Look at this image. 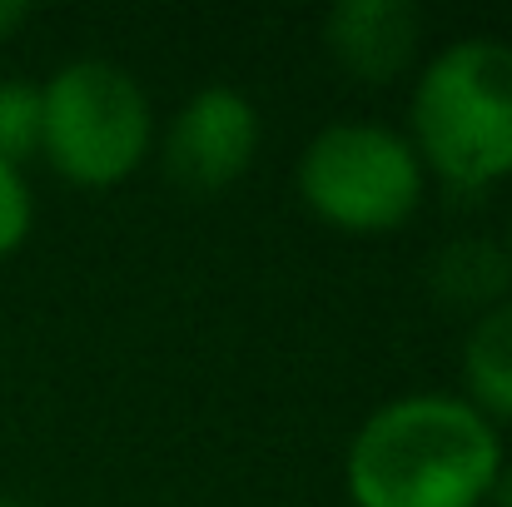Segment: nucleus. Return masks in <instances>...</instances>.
Segmentation results:
<instances>
[{
  "instance_id": "nucleus-9",
  "label": "nucleus",
  "mask_w": 512,
  "mask_h": 507,
  "mask_svg": "<svg viewBox=\"0 0 512 507\" xmlns=\"http://www.w3.org/2000/svg\"><path fill=\"white\" fill-rule=\"evenodd\" d=\"M30 150H40V90L15 80L0 85V160L15 165Z\"/></svg>"
},
{
  "instance_id": "nucleus-12",
  "label": "nucleus",
  "mask_w": 512,
  "mask_h": 507,
  "mask_svg": "<svg viewBox=\"0 0 512 507\" xmlns=\"http://www.w3.org/2000/svg\"><path fill=\"white\" fill-rule=\"evenodd\" d=\"M493 503L512 507V468H503V473H498V483H493Z\"/></svg>"
},
{
  "instance_id": "nucleus-5",
  "label": "nucleus",
  "mask_w": 512,
  "mask_h": 507,
  "mask_svg": "<svg viewBox=\"0 0 512 507\" xmlns=\"http://www.w3.org/2000/svg\"><path fill=\"white\" fill-rule=\"evenodd\" d=\"M259 150V115L254 105L229 90V85H209L199 95H189L170 120L165 135V169L184 189L209 194L234 184Z\"/></svg>"
},
{
  "instance_id": "nucleus-3",
  "label": "nucleus",
  "mask_w": 512,
  "mask_h": 507,
  "mask_svg": "<svg viewBox=\"0 0 512 507\" xmlns=\"http://www.w3.org/2000/svg\"><path fill=\"white\" fill-rule=\"evenodd\" d=\"M150 100L110 60H70L40 90V150L75 184H115L145 160Z\"/></svg>"
},
{
  "instance_id": "nucleus-11",
  "label": "nucleus",
  "mask_w": 512,
  "mask_h": 507,
  "mask_svg": "<svg viewBox=\"0 0 512 507\" xmlns=\"http://www.w3.org/2000/svg\"><path fill=\"white\" fill-rule=\"evenodd\" d=\"M20 20H25V5H15V0H0V40H5V35L20 25Z\"/></svg>"
},
{
  "instance_id": "nucleus-1",
  "label": "nucleus",
  "mask_w": 512,
  "mask_h": 507,
  "mask_svg": "<svg viewBox=\"0 0 512 507\" xmlns=\"http://www.w3.org/2000/svg\"><path fill=\"white\" fill-rule=\"evenodd\" d=\"M503 473L493 423L448 393L383 403L348 443L358 507H478Z\"/></svg>"
},
{
  "instance_id": "nucleus-13",
  "label": "nucleus",
  "mask_w": 512,
  "mask_h": 507,
  "mask_svg": "<svg viewBox=\"0 0 512 507\" xmlns=\"http://www.w3.org/2000/svg\"><path fill=\"white\" fill-rule=\"evenodd\" d=\"M0 507H20V503H10V498H0Z\"/></svg>"
},
{
  "instance_id": "nucleus-4",
  "label": "nucleus",
  "mask_w": 512,
  "mask_h": 507,
  "mask_svg": "<svg viewBox=\"0 0 512 507\" xmlns=\"http://www.w3.org/2000/svg\"><path fill=\"white\" fill-rule=\"evenodd\" d=\"M299 189L339 229H393L418 209L423 160L383 125H329L299 160Z\"/></svg>"
},
{
  "instance_id": "nucleus-6",
  "label": "nucleus",
  "mask_w": 512,
  "mask_h": 507,
  "mask_svg": "<svg viewBox=\"0 0 512 507\" xmlns=\"http://www.w3.org/2000/svg\"><path fill=\"white\" fill-rule=\"evenodd\" d=\"M324 40L348 75L383 85L413 65L423 15L408 0H339L324 15Z\"/></svg>"
},
{
  "instance_id": "nucleus-8",
  "label": "nucleus",
  "mask_w": 512,
  "mask_h": 507,
  "mask_svg": "<svg viewBox=\"0 0 512 507\" xmlns=\"http://www.w3.org/2000/svg\"><path fill=\"white\" fill-rule=\"evenodd\" d=\"M433 289L448 299V304H503V289H508V259L483 244V239H463V244H448L433 264Z\"/></svg>"
},
{
  "instance_id": "nucleus-7",
  "label": "nucleus",
  "mask_w": 512,
  "mask_h": 507,
  "mask_svg": "<svg viewBox=\"0 0 512 507\" xmlns=\"http://www.w3.org/2000/svg\"><path fill=\"white\" fill-rule=\"evenodd\" d=\"M463 373L488 413L512 418V299L483 309L463 338ZM478 408V413H483Z\"/></svg>"
},
{
  "instance_id": "nucleus-10",
  "label": "nucleus",
  "mask_w": 512,
  "mask_h": 507,
  "mask_svg": "<svg viewBox=\"0 0 512 507\" xmlns=\"http://www.w3.org/2000/svg\"><path fill=\"white\" fill-rule=\"evenodd\" d=\"M25 234H30V189H25L20 169L0 160V259L10 249H20Z\"/></svg>"
},
{
  "instance_id": "nucleus-2",
  "label": "nucleus",
  "mask_w": 512,
  "mask_h": 507,
  "mask_svg": "<svg viewBox=\"0 0 512 507\" xmlns=\"http://www.w3.org/2000/svg\"><path fill=\"white\" fill-rule=\"evenodd\" d=\"M423 160L453 189H483L512 174V45L473 35L438 50L413 90Z\"/></svg>"
}]
</instances>
